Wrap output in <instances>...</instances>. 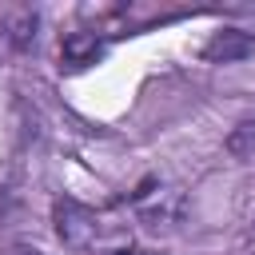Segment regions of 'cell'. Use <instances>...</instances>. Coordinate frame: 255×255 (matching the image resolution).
Returning a JSON list of instances; mask_svg holds the SVG:
<instances>
[{"label":"cell","mask_w":255,"mask_h":255,"mask_svg":"<svg viewBox=\"0 0 255 255\" xmlns=\"http://www.w3.org/2000/svg\"><path fill=\"white\" fill-rule=\"evenodd\" d=\"M227 151L235 159H255V116L251 120H239L227 135Z\"/></svg>","instance_id":"277c9868"},{"label":"cell","mask_w":255,"mask_h":255,"mask_svg":"<svg viewBox=\"0 0 255 255\" xmlns=\"http://www.w3.org/2000/svg\"><path fill=\"white\" fill-rule=\"evenodd\" d=\"M4 40H8V28H4V24H0V48H4Z\"/></svg>","instance_id":"ba28073f"},{"label":"cell","mask_w":255,"mask_h":255,"mask_svg":"<svg viewBox=\"0 0 255 255\" xmlns=\"http://www.w3.org/2000/svg\"><path fill=\"white\" fill-rule=\"evenodd\" d=\"M52 223H56V235L64 247L72 251H92L96 239H100V215L76 199H56L52 207Z\"/></svg>","instance_id":"6da1fadb"},{"label":"cell","mask_w":255,"mask_h":255,"mask_svg":"<svg viewBox=\"0 0 255 255\" xmlns=\"http://www.w3.org/2000/svg\"><path fill=\"white\" fill-rule=\"evenodd\" d=\"M0 255H44V251H36V247H28V243H12V247H4Z\"/></svg>","instance_id":"8992f818"},{"label":"cell","mask_w":255,"mask_h":255,"mask_svg":"<svg viewBox=\"0 0 255 255\" xmlns=\"http://www.w3.org/2000/svg\"><path fill=\"white\" fill-rule=\"evenodd\" d=\"M8 40H12L16 48H28V44L36 40V12H20L16 24H12V32H8Z\"/></svg>","instance_id":"5b68a950"},{"label":"cell","mask_w":255,"mask_h":255,"mask_svg":"<svg viewBox=\"0 0 255 255\" xmlns=\"http://www.w3.org/2000/svg\"><path fill=\"white\" fill-rule=\"evenodd\" d=\"M255 52V36L251 32H239V28H227V32H215L207 44H203V60L211 64H235L243 56Z\"/></svg>","instance_id":"7a4b0ae2"},{"label":"cell","mask_w":255,"mask_h":255,"mask_svg":"<svg viewBox=\"0 0 255 255\" xmlns=\"http://www.w3.org/2000/svg\"><path fill=\"white\" fill-rule=\"evenodd\" d=\"M60 56H64V64H68V68L96 64V56H100V40H96L92 32H72V36H64Z\"/></svg>","instance_id":"3957f363"},{"label":"cell","mask_w":255,"mask_h":255,"mask_svg":"<svg viewBox=\"0 0 255 255\" xmlns=\"http://www.w3.org/2000/svg\"><path fill=\"white\" fill-rule=\"evenodd\" d=\"M231 255H255V235H247V239H243V243H239Z\"/></svg>","instance_id":"52a82bcc"}]
</instances>
